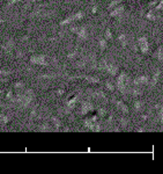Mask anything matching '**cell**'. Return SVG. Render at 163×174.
<instances>
[{
  "instance_id": "6da1fadb",
  "label": "cell",
  "mask_w": 163,
  "mask_h": 174,
  "mask_svg": "<svg viewBox=\"0 0 163 174\" xmlns=\"http://www.w3.org/2000/svg\"><path fill=\"white\" fill-rule=\"evenodd\" d=\"M34 99V92L31 89H27L23 94H17V96L14 99L15 101H17L22 107H28L30 102Z\"/></svg>"
},
{
  "instance_id": "7a4b0ae2",
  "label": "cell",
  "mask_w": 163,
  "mask_h": 174,
  "mask_svg": "<svg viewBox=\"0 0 163 174\" xmlns=\"http://www.w3.org/2000/svg\"><path fill=\"white\" fill-rule=\"evenodd\" d=\"M130 85V78L129 76L126 74V73H120L119 77L117 78V86H118V89H119L121 93H127L129 92V89H127V87Z\"/></svg>"
},
{
  "instance_id": "3957f363",
  "label": "cell",
  "mask_w": 163,
  "mask_h": 174,
  "mask_svg": "<svg viewBox=\"0 0 163 174\" xmlns=\"http://www.w3.org/2000/svg\"><path fill=\"white\" fill-rule=\"evenodd\" d=\"M101 69L105 70L106 72H109L110 74H112V76H116L117 74V72H118V68L115 65V64H112V63H110V62L108 61H102L101 62Z\"/></svg>"
},
{
  "instance_id": "277c9868",
  "label": "cell",
  "mask_w": 163,
  "mask_h": 174,
  "mask_svg": "<svg viewBox=\"0 0 163 174\" xmlns=\"http://www.w3.org/2000/svg\"><path fill=\"white\" fill-rule=\"evenodd\" d=\"M30 63L37 64V65H49V58L44 55H37L30 58Z\"/></svg>"
},
{
  "instance_id": "5b68a950",
  "label": "cell",
  "mask_w": 163,
  "mask_h": 174,
  "mask_svg": "<svg viewBox=\"0 0 163 174\" xmlns=\"http://www.w3.org/2000/svg\"><path fill=\"white\" fill-rule=\"evenodd\" d=\"M138 43H139V46H140V50L141 52L146 53L148 51V48H149V44H148V41L145 36H141L138 38Z\"/></svg>"
},
{
  "instance_id": "8992f818",
  "label": "cell",
  "mask_w": 163,
  "mask_h": 174,
  "mask_svg": "<svg viewBox=\"0 0 163 174\" xmlns=\"http://www.w3.org/2000/svg\"><path fill=\"white\" fill-rule=\"evenodd\" d=\"M149 82V77L148 76H139L133 80L134 86H141V85H147Z\"/></svg>"
},
{
  "instance_id": "52a82bcc",
  "label": "cell",
  "mask_w": 163,
  "mask_h": 174,
  "mask_svg": "<svg viewBox=\"0 0 163 174\" xmlns=\"http://www.w3.org/2000/svg\"><path fill=\"white\" fill-rule=\"evenodd\" d=\"M92 110H93V104H90V102H83V104H81V109H80V112H81L82 115L89 113V112H92Z\"/></svg>"
},
{
  "instance_id": "ba28073f",
  "label": "cell",
  "mask_w": 163,
  "mask_h": 174,
  "mask_svg": "<svg viewBox=\"0 0 163 174\" xmlns=\"http://www.w3.org/2000/svg\"><path fill=\"white\" fill-rule=\"evenodd\" d=\"M115 104H116V107L119 109L121 113H124V114L129 113V108H127V106L124 104L123 101H115Z\"/></svg>"
},
{
  "instance_id": "9c48e42d",
  "label": "cell",
  "mask_w": 163,
  "mask_h": 174,
  "mask_svg": "<svg viewBox=\"0 0 163 174\" xmlns=\"http://www.w3.org/2000/svg\"><path fill=\"white\" fill-rule=\"evenodd\" d=\"M123 12H124V6H117L115 9H112L111 12H110V15L113 17H116V16H119V15H121L123 14Z\"/></svg>"
},
{
  "instance_id": "30bf717a",
  "label": "cell",
  "mask_w": 163,
  "mask_h": 174,
  "mask_svg": "<svg viewBox=\"0 0 163 174\" xmlns=\"http://www.w3.org/2000/svg\"><path fill=\"white\" fill-rule=\"evenodd\" d=\"M77 36L80 40H86L87 36H88V33H87V28L86 27H80L79 30H77Z\"/></svg>"
},
{
  "instance_id": "8fae6325",
  "label": "cell",
  "mask_w": 163,
  "mask_h": 174,
  "mask_svg": "<svg viewBox=\"0 0 163 174\" xmlns=\"http://www.w3.org/2000/svg\"><path fill=\"white\" fill-rule=\"evenodd\" d=\"M13 46H14V41H13V40H8L6 43L2 45V48H4L6 51H10V50L13 49Z\"/></svg>"
},
{
  "instance_id": "7c38bea8",
  "label": "cell",
  "mask_w": 163,
  "mask_h": 174,
  "mask_svg": "<svg viewBox=\"0 0 163 174\" xmlns=\"http://www.w3.org/2000/svg\"><path fill=\"white\" fill-rule=\"evenodd\" d=\"M159 77H160V71H156V73H154V76L152 78V81L149 82V85L150 86H155L157 84V81H159Z\"/></svg>"
},
{
  "instance_id": "4fadbf2b",
  "label": "cell",
  "mask_w": 163,
  "mask_h": 174,
  "mask_svg": "<svg viewBox=\"0 0 163 174\" xmlns=\"http://www.w3.org/2000/svg\"><path fill=\"white\" fill-rule=\"evenodd\" d=\"M77 102V96H74L73 99H71L68 102H67V107H68V109H72V108H74L75 107V104Z\"/></svg>"
},
{
  "instance_id": "5bb4252c",
  "label": "cell",
  "mask_w": 163,
  "mask_h": 174,
  "mask_svg": "<svg viewBox=\"0 0 163 174\" xmlns=\"http://www.w3.org/2000/svg\"><path fill=\"white\" fill-rule=\"evenodd\" d=\"M83 78L86 79L88 82H93V84H98L100 82V79L95 78V77H90V76H85Z\"/></svg>"
},
{
  "instance_id": "9a60e30c",
  "label": "cell",
  "mask_w": 163,
  "mask_h": 174,
  "mask_svg": "<svg viewBox=\"0 0 163 174\" xmlns=\"http://www.w3.org/2000/svg\"><path fill=\"white\" fill-rule=\"evenodd\" d=\"M72 21H74V17H73V15H72V16H69V17H67V19H65L64 21H61V22H60V25H61V26H65V25H68V23H71Z\"/></svg>"
},
{
  "instance_id": "2e32d148",
  "label": "cell",
  "mask_w": 163,
  "mask_h": 174,
  "mask_svg": "<svg viewBox=\"0 0 163 174\" xmlns=\"http://www.w3.org/2000/svg\"><path fill=\"white\" fill-rule=\"evenodd\" d=\"M118 40H119V42L121 43V45H124V46L126 45V35L125 34H120Z\"/></svg>"
},
{
  "instance_id": "e0dca14e",
  "label": "cell",
  "mask_w": 163,
  "mask_h": 174,
  "mask_svg": "<svg viewBox=\"0 0 163 174\" xmlns=\"http://www.w3.org/2000/svg\"><path fill=\"white\" fill-rule=\"evenodd\" d=\"M156 57H157V59L159 61H163V48H159V50H157V53H156Z\"/></svg>"
},
{
  "instance_id": "ac0fdd59",
  "label": "cell",
  "mask_w": 163,
  "mask_h": 174,
  "mask_svg": "<svg viewBox=\"0 0 163 174\" xmlns=\"http://www.w3.org/2000/svg\"><path fill=\"white\" fill-rule=\"evenodd\" d=\"M51 121H52V123H53V125H54V128H56V129H59V127H60L59 120H58L57 117H52Z\"/></svg>"
},
{
  "instance_id": "d6986e66",
  "label": "cell",
  "mask_w": 163,
  "mask_h": 174,
  "mask_svg": "<svg viewBox=\"0 0 163 174\" xmlns=\"http://www.w3.org/2000/svg\"><path fill=\"white\" fill-rule=\"evenodd\" d=\"M130 93L132 94L133 96H138L141 94V92H140V89H137V88H132V89H130L129 91Z\"/></svg>"
},
{
  "instance_id": "ffe728a7",
  "label": "cell",
  "mask_w": 163,
  "mask_h": 174,
  "mask_svg": "<svg viewBox=\"0 0 163 174\" xmlns=\"http://www.w3.org/2000/svg\"><path fill=\"white\" fill-rule=\"evenodd\" d=\"M8 121H9V118L7 117V116H5V115L0 114V123H1V124H6Z\"/></svg>"
},
{
  "instance_id": "44dd1931",
  "label": "cell",
  "mask_w": 163,
  "mask_h": 174,
  "mask_svg": "<svg viewBox=\"0 0 163 174\" xmlns=\"http://www.w3.org/2000/svg\"><path fill=\"white\" fill-rule=\"evenodd\" d=\"M100 48L102 49V50H104L105 48H106V45H108V43H106V38H103V40H100Z\"/></svg>"
},
{
  "instance_id": "7402d4cb",
  "label": "cell",
  "mask_w": 163,
  "mask_h": 174,
  "mask_svg": "<svg viewBox=\"0 0 163 174\" xmlns=\"http://www.w3.org/2000/svg\"><path fill=\"white\" fill-rule=\"evenodd\" d=\"M56 77H57V74H42V76H39L41 79H54Z\"/></svg>"
},
{
  "instance_id": "603a6c76",
  "label": "cell",
  "mask_w": 163,
  "mask_h": 174,
  "mask_svg": "<svg viewBox=\"0 0 163 174\" xmlns=\"http://www.w3.org/2000/svg\"><path fill=\"white\" fill-rule=\"evenodd\" d=\"M142 107H144V104H142L141 101H137V102L134 104V109H135V110H141Z\"/></svg>"
},
{
  "instance_id": "cb8c5ba5",
  "label": "cell",
  "mask_w": 163,
  "mask_h": 174,
  "mask_svg": "<svg viewBox=\"0 0 163 174\" xmlns=\"http://www.w3.org/2000/svg\"><path fill=\"white\" fill-rule=\"evenodd\" d=\"M94 96L97 98V99H105V95H104L103 92H94Z\"/></svg>"
},
{
  "instance_id": "d4e9b609",
  "label": "cell",
  "mask_w": 163,
  "mask_h": 174,
  "mask_svg": "<svg viewBox=\"0 0 163 174\" xmlns=\"http://www.w3.org/2000/svg\"><path fill=\"white\" fill-rule=\"evenodd\" d=\"M120 1L119 0H113V1H112L111 4H110V5H109V7H108V8L110 9V10H111L112 8H113V7H116V6H118V4H119Z\"/></svg>"
},
{
  "instance_id": "484cf974",
  "label": "cell",
  "mask_w": 163,
  "mask_h": 174,
  "mask_svg": "<svg viewBox=\"0 0 163 174\" xmlns=\"http://www.w3.org/2000/svg\"><path fill=\"white\" fill-rule=\"evenodd\" d=\"M73 17H74V20H80V19L83 17V13H82V12H77V13H75V14L73 15Z\"/></svg>"
},
{
  "instance_id": "4316f807",
  "label": "cell",
  "mask_w": 163,
  "mask_h": 174,
  "mask_svg": "<svg viewBox=\"0 0 163 174\" xmlns=\"http://www.w3.org/2000/svg\"><path fill=\"white\" fill-rule=\"evenodd\" d=\"M12 73V71H7V70H0V76H4V77H7Z\"/></svg>"
},
{
  "instance_id": "83f0119b",
  "label": "cell",
  "mask_w": 163,
  "mask_h": 174,
  "mask_svg": "<svg viewBox=\"0 0 163 174\" xmlns=\"http://www.w3.org/2000/svg\"><path fill=\"white\" fill-rule=\"evenodd\" d=\"M85 65H86V61H79L77 63H75V66L77 68H85Z\"/></svg>"
},
{
  "instance_id": "f1b7e54d",
  "label": "cell",
  "mask_w": 163,
  "mask_h": 174,
  "mask_svg": "<svg viewBox=\"0 0 163 174\" xmlns=\"http://www.w3.org/2000/svg\"><path fill=\"white\" fill-rule=\"evenodd\" d=\"M105 38H106V40H111L112 38V34H111V32H110V29H106V30H105Z\"/></svg>"
},
{
  "instance_id": "f546056e",
  "label": "cell",
  "mask_w": 163,
  "mask_h": 174,
  "mask_svg": "<svg viewBox=\"0 0 163 174\" xmlns=\"http://www.w3.org/2000/svg\"><path fill=\"white\" fill-rule=\"evenodd\" d=\"M147 19H148V20H153V21H155L156 16H155L154 14H153V13L150 12V13H148V14H147Z\"/></svg>"
},
{
  "instance_id": "4dcf8cb0",
  "label": "cell",
  "mask_w": 163,
  "mask_h": 174,
  "mask_svg": "<svg viewBox=\"0 0 163 174\" xmlns=\"http://www.w3.org/2000/svg\"><path fill=\"white\" fill-rule=\"evenodd\" d=\"M105 85H106V88H108V89H110V91H113V89H115V87H113V85H112L110 81H106V84H105Z\"/></svg>"
},
{
  "instance_id": "1f68e13d",
  "label": "cell",
  "mask_w": 163,
  "mask_h": 174,
  "mask_svg": "<svg viewBox=\"0 0 163 174\" xmlns=\"http://www.w3.org/2000/svg\"><path fill=\"white\" fill-rule=\"evenodd\" d=\"M155 9H156V10H163V0L160 1V4L156 6V8Z\"/></svg>"
},
{
  "instance_id": "d6a6232c",
  "label": "cell",
  "mask_w": 163,
  "mask_h": 174,
  "mask_svg": "<svg viewBox=\"0 0 163 174\" xmlns=\"http://www.w3.org/2000/svg\"><path fill=\"white\" fill-rule=\"evenodd\" d=\"M23 86H25V84H23V82H21V81H19V82H16V84H15V88H17V89H20V88H23Z\"/></svg>"
},
{
  "instance_id": "836d02e7",
  "label": "cell",
  "mask_w": 163,
  "mask_h": 174,
  "mask_svg": "<svg viewBox=\"0 0 163 174\" xmlns=\"http://www.w3.org/2000/svg\"><path fill=\"white\" fill-rule=\"evenodd\" d=\"M77 55V51L72 52V53H68V58H69V59H72V58H74V57H75Z\"/></svg>"
},
{
  "instance_id": "e575fe53",
  "label": "cell",
  "mask_w": 163,
  "mask_h": 174,
  "mask_svg": "<svg viewBox=\"0 0 163 174\" xmlns=\"http://www.w3.org/2000/svg\"><path fill=\"white\" fill-rule=\"evenodd\" d=\"M7 99H9V100H14V98H13V92L12 91H9L8 94H7Z\"/></svg>"
},
{
  "instance_id": "d590c367",
  "label": "cell",
  "mask_w": 163,
  "mask_h": 174,
  "mask_svg": "<svg viewBox=\"0 0 163 174\" xmlns=\"http://www.w3.org/2000/svg\"><path fill=\"white\" fill-rule=\"evenodd\" d=\"M39 129H41V130H49V129H50V128H49V127H48V125H42V127H41V128H39Z\"/></svg>"
},
{
  "instance_id": "8d00e7d4",
  "label": "cell",
  "mask_w": 163,
  "mask_h": 174,
  "mask_svg": "<svg viewBox=\"0 0 163 174\" xmlns=\"http://www.w3.org/2000/svg\"><path fill=\"white\" fill-rule=\"evenodd\" d=\"M98 114H100L101 116H103L104 114H105V110H104V109H100V110H98Z\"/></svg>"
},
{
  "instance_id": "74e56055",
  "label": "cell",
  "mask_w": 163,
  "mask_h": 174,
  "mask_svg": "<svg viewBox=\"0 0 163 174\" xmlns=\"http://www.w3.org/2000/svg\"><path fill=\"white\" fill-rule=\"evenodd\" d=\"M57 94H58V95L64 94V89H58V91H57Z\"/></svg>"
},
{
  "instance_id": "f35d334b",
  "label": "cell",
  "mask_w": 163,
  "mask_h": 174,
  "mask_svg": "<svg viewBox=\"0 0 163 174\" xmlns=\"http://www.w3.org/2000/svg\"><path fill=\"white\" fill-rule=\"evenodd\" d=\"M160 117H161V122L163 123V108L161 109V112H160Z\"/></svg>"
},
{
  "instance_id": "ab89813d",
  "label": "cell",
  "mask_w": 163,
  "mask_h": 174,
  "mask_svg": "<svg viewBox=\"0 0 163 174\" xmlns=\"http://www.w3.org/2000/svg\"><path fill=\"white\" fill-rule=\"evenodd\" d=\"M2 22H4V21H2V20H0V23H2Z\"/></svg>"
},
{
  "instance_id": "60d3db41",
  "label": "cell",
  "mask_w": 163,
  "mask_h": 174,
  "mask_svg": "<svg viewBox=\"0 0 163 174\" xmlns=\"http://www.w3.org/2000/svg\"><path fill=\"white\" fill-rule=\"evenodd\" d=\"M33 1H34V2H35V1H38V0H33Z\"/></svg>"
},
{
  "instance_id": "b9f144b4",
  "label": "cell",
  "mask_w": 163,
  "mask_h": 174,
  "mask_svg": "<svg viewBox=\"0 0 163 174\" xmlns=\"http://www.w3.org/2000/svg\"><path fill=\"white\" fill-rule=\"evenodd\" d=\"M0 81H4V80H1V79H0Z\"/></svg>"
}]
</instances>
